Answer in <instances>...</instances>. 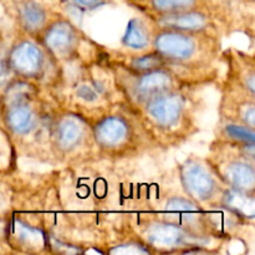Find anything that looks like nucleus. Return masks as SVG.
Here are the masks:
<instances>
[{"label": "nucleus", "instance_id": "obj_9", "mask_svg": "<svg viewBox=\"0 0 255 255\" xmlns=\"http://www.w3.org/2000/svg\"><path fill=\"white\" fill-rule=\"evenodd\" d=\"M35 115L24 102H14L6 114V122L15 133H29L35 126Z\"/></svg>", "mask_w": 255, "mask_h": 255}, {"label": "nucleus", "instance_id": "obj_1", "mask_svg": "<svg viewBox=\"0 0 255 255\" xmlns=\"http://www.w3.org/2000/svg\"><path fill=\"white\" fill-rule=\"evenodd\" d=\"M182 182L187 193L198 201L211 198L216 191V182L213 177L198 163L184 164L182 171Z\"/></svg>", "mask_w": 255, "mask_h": 255}, {"label": "nucleus", "instance_id": "obj_20", "mask_svg": "<svg viewBox=\"0 0 255 255\" xmlns=\"http://www.w3.org/2000/svg\"><path fill=\"white\" fill-rule=\"evenodd\" d=\"M77 94H79V96L81 97V99L86 100V101H94L97 97V92L95 91L94 89H91L89 85H84V86L80 87V89L77 90Z\"/></svg>", "mask_w": 255, "mask_h": 255}, {"label": "nucleus", "instance_id": "obj_13", "mask_svg": "<svg viewBox=\"0 0 255 255\" xmlns=\"http://www.w3.org/2000/svg\"><path fill=\"white\" fill-rule=\"evenodd\" d=\"M149 35L146 25L142 20L132 19L128 22L126 34L124 36V44L131 49L141 50L148 45Z\"/></svg>", "mask_w": 255, "mask_h": 255}, {"label": "nucleus", "instance_id": "obj_4", "mask_svg": "<svg viewBox=\"0 0 255 255\" xmlns=\"http://www.w3.org/2000/svg\"><path fill=\"white\" fill-rule=\"evenodd\" d=\"M12 69L24 76H36L42 69L44 57L39 47L31 42H21L17 45L10 56Z\"/></svg>", "mask_w": 255, "mask_h": 255}, {"label": "nucleus", "instance_id": "obj_10", "mask_svg": "<svg viewBox=\"0 0 255 255\" xmlns=\"http://www.w3.org/2000/svg\"><path fill=\"white\" fill-rule=\"evenodd\" d=\"M171 84L172 79L167 72L152 70L139 79L136 90L139 96L152 97L166 91Z\"/></svg>", "mask_w": 255, "mask_h": 255}, {"label": "nucleus", "instance_id": "obj_15", "mask_svg": "<svg viewBox=\"0 0 255 255\" xmlns=\"http://www.w3.org/2000/svg\"><path fill=\"white\" fill-rule=\"evenodd\" d=\"M152 6L162 12H174L191 9L196 0H151Z\"/></svg>", "mask_w": 255, "mask_h": 255}, {"label": "nucleus", "instance_id": "obj_17", "mask_svg": "<svg viewBox=\"0 0 255 255\" xmlns=\"http://www.w3.org/2000/svg\"><path fill=\"white\" fill-rule=\"evenodd\" d=\"M168 209L172 212H176L177 214H183L182 218L186 219V217H193V214L197 212L196 206L193 203L184 199H173L168 203Z\"/></svg>", "mask_w": 255, "mask_h": 255}, {"label": "nucleus", "instance_id": "obj_19", "mask_svg": "<svg viewBox=\"0 0 255 255\" xmlns=\"http://www.w3.org/2000/svg\"><path fill=\"white\" fill-rule=\"evenodd\" d=\"M75 6L84 10H95L106 4V0H70Z\"/></svg>", "mask_w": 255, "mask_h": 255}, {"label": "nucleus", "instance_id": "obj_7", "mask_svg": "<svg viewBox=\"0 0 255 255\" xmlns=\"http://www.w3.org/2000/svg\"><path fill=\"white\" fill-rule=\"evenodd\" d=\"M128 127L120 117H107L99 122L95 128V137L102 146L115 147L126 139Z\"/></svg>", "mask_w": 255, "mask_h": 255}, {"label": "nucleus", "instance_id": "obj_14", "mask_svg": "<svg viewBox=\"0 0 255 255\" xmlns=\"http://www.w3.org/2000/svg\"><path fill=\"white\" fill-rule=\"evenodd\" d=\"M56 136L60 146L64 148H71L82 138V126L74 119L64 120L57 128Z\"/></svg>", "mask_w": 255, "mask_h": 255}, {"label": "nucleus", "instance_id": "obj_21", "mask_svg": "<svg viewBox=\"0 0 255 255\" xmlns=\"http://www.w3.org/2000/svg\"><path fill=\"white\" fill-rule=\"evenodd\" d=\"M0 71H1V60H0Z\"/></svg>", "mask_w": 255, "mask_h": 255}, {"label": "nucleus", "instance_id": "obj_3", "mask_svg": "<svg viewBox=\"0 0 255 255\" xmlns=\"http://www.w3.org/2000/svg\"><path fill=\"white\" fill-rule=\"evenodd\" d=\"M147 111L156 124L171 127L178 122L182 114V101L174 94H158L151 97Z\"/></svg>", "mask_w": 255, "mask_h": 255}, {"label": "nucleus", "instance_id": "obj_5", "mask_svg": "<svg viewBox=\"0 0 255 255\" xmlns=\"http://www.w3.org/2000/svg\"><path fill=\"white\" fill-rule=\"evenodd\" d=\"M76 30L66 21L52 24L45 34V44L55 54L65 56L72 51L76 44Z\"/></svg>", "mask_w": 255, "mask_h": 255}, {"label": "nucleus", "instance_id": "obj_16", "mask_svg": "<svg viewBox=\"0 0 255 255\" xmlns=\"http://www.w3.org/2000/svg\"><path fill=\"white\" fill-rule=\"evenodd\" d=\"M163 56L157 52V54H148L143 55L141 57H137L132 61V66L136 70L139 71H152V70H156L157 67L161 66L163 64Z\"/></svg>", "mask_w": 255, "mask_h": 255}, {"label": "nucleus", "instance_id": "obj_6", "mask_svg": "<svg viewBox=\"0 0 255 255\" xmlns=\"http://www.w3.org/2000/svg\"><path fill=\"white\" fill-rule=\"evenodd\" d=\"M147 239L157 248H176L186 241L181 227L171 223H156L146 232Z\"/></svg>", "mask_w": 255, "mask_h": 255}, {"label": "nucleus", "instance_id": "obj_18", "mask_svg": "<svg viewBox=\"0 0 255 255\" xmlns=\"http://www.w3.org/2000/svg\"><path fill=\"white\" fill-rule=\"evenodd\" d=\"M227 132L231 137L236 139H241V141H246V142H251L253 143L254 141V133L252 129L247 128V127L243 126H234V125H231L227 128Z\"/></svg>", "mask_w": 255, "mask_h": 255}, {"label": "nucleus", "instance_id": "obj_8", "mask_svg": "<svg viewBox=\"0 0 255 255\" xmlns=\"http://www.w3.org/2000/svg\"><path fill=\"white\" fill-rule=\"evenodd\" d=\"M161 25L168 27L171 30H178V31H197L202 30L207 25L206 15L196 11H182L166 12V15L159 20Z\"/></svg>", "mask_w": 255, "mask_h": 255}, {"label": "nucleus", "instance_id": "obj_2", "mask_svg": "<svg viewBox=\"0 0 255 255\" xmlns=\"http://www.w3.org/2000/svg\"><path fill=\"white\" fill-rule=\"evenodd\" d=\"M154 47L161 56L174 60H186L196 51V42L192 37L182 32L169 30L156 37Z\"/></svg>", "mask_w": 255, "mask_h": 255}, {"label": "nucleus", "instance_id": "obj_11", "mask_svg": "<svg viewBox=\"0 0 255 255\" xmlns=\"http://www.w3.org/2000/svg\"><path fill=\"white\" fill-rule=\"evenodd\" d=\"M20 17L24 27L29 31H36L44 26L46 12L35 1H25L20 7Z\"/></svg>", "mask_w": 255, "mask_h": 255}, {"label": "nucleus", "instance_id": "obj_12", "mask_svg": "<svg viewBox=\"0 0 255 255\" xmlns=\"http://www.w3.org/2000/svg\"><path fill=\"white\" fill-rule=\"evenodd\" d=\"M228 178L238 189H252L254 187V168L243 162H236L228 167Z\"/></svg>", "mask_w": 255, "mask_h": 255}]
</instances>
